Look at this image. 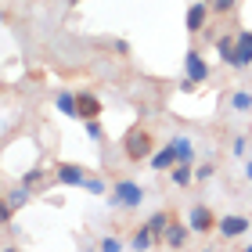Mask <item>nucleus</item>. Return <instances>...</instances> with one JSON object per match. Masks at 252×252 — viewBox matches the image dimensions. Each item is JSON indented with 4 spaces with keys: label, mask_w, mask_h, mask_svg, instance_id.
<instances>
[{
    "label": "nucleus",
    "mask_w": 252,
    "mask_h": 252,
    "mask_svg": "<svg viewBox=\"0 0 252 252\" xmlns=\"http://www.w3.org/2000/svg\"><path fill=\"white\" fill-rule=\"evenodd\" d=\"M54 177H58L65 188H83L87 184V169L72 166V162H58V166H54Z\"/></svg>",
    "instance_id": "39448f33"
},
{
    "label": "nucleus",
    "mask_w": 252,
    "mask_h": 252,
    "mask_svg": "<svg viewBox=\"0 0 252 252\" xmlns=\"http://www.w3.org/2000/svg\"><path fill=\"white\" fill-rule=\"evenodd\" d=\"M231 108L234 112H252V94L249 90H238V94L231 97Z\"/></svg>",
    "instance_id": "dca6fc26"
},
{
    "label": "nucleus",
    "mask_w": 252,
    "mask_h": 252,
    "mask_svg": "<svg viewBox=\"0 0 252 252\" xmlns=\"http://www.w3.org/2000/svg\"><path fill=\"white\" fill-rule=\"evenodd\" d=\"M252 227L249 216H220V223H216V231H220L223 238H242L245 231Z\"/></svg>",
    "instance_id": "6e6552de"
},
{
    "label": "nucleus",
    "mask_w": 252,
    "mask_h": 252,
    "mask_svg": "<svg viewBox=\"0 0 252 252\" xmlns=\"http://www.w3.org/2000/svg\"><path fill=\"white\" fill-rule=\"evenodd\" d=\"M116 209H137V205L144 202V188L137 184V180H119L116 188H112V198H108Z\"/></svg>",
    "instance_id": "f03ea898"
},
{
    "label": "nucleus",
    "mask_w": 252,
    "mask_h": 252,
    "mask_svg": "<svg viewBox=\"0 0 252 252\" xmlns=\"http://www.w3.org/2000/svg\"><path fill=\"white\" fill-rule=\"evenodd\" d=\"M72 4H79V0H72Z\"/></svg>",
    "instance_id": "a878e982"
},
{
    "label": "nucleus",
    "mask_w": 252,
    "mask_h": 252,
    "mask_svg": "<svg viewBox=\"0 0 252 252\" xmlns=\"http://www.w3.org/2000/svg\"><path fill=\"white\" fill-rule=\"evenodd\" d=\"M83 188H87L90 194H105V184H101L97 177H87V184H83Z\"/></svg>",
    "instance_id": "aec40b11"
},
{
    "label": "nucleus",
    "mask_w": 252,
    "mask_h": 252,
    "mask_svg": "<svg viewBox=\"0 0 252 252\" xmlns=\"http://www.w3.org/2000/svg\"><path fill=\"white\" fill-rule=\"evenodd\" d=\"M234 4H238V0H213V11H216V15H227V11H234Z\"/></svg>",
    "instance_id": "a211bd4d"
},
{
    "label": "nucleus",
    "mask_w": 252,
    "mask_h": 252,
    "mask_svg": "<svg viewBox=\"0 0 252 252\" xmlns=\"http://www.w3.org/2000/svg\"><path fill=\"white\" fill-rule=\"evenodd\" d=\"M184 72H188V83H205L209 79V65L198 51H188L184 54Z\"/></svg>",
    "instance_id": "20e7f679"
},
{
    "label": "nucleus",
    "mask_w": 252,
    "mask_h": 252,
    "mask_svg": "<svg viewBox=\"0 0 252 252\" xmlns=\"http://www.w3.org/2000/svg\"><path fill=\"white\" fill-rule=\"evenodd\" d=\"M76 119H97L101 116V97H94V94H90V90H79V94H76Z\"/></svg>",
    "instance_id": "423d86ee"
},
{
    "label": "nucleus",
    "mask_w": 252,
    "mask_h": 252,
    "mask_svg": "<svg viewBox=\"0 0 252 252\" xmlns=\"http://www.w3.org/2000/svg\"><path fill=\"white\" fill-rule=\"evenodd\" d=\"M191 180H194L191 162H177V166H173V184H177V188H188Z\"/></svg>",
    "instance_id": "f8f14e48"
},
{
    "label": "nucleus",
    "mask_w": 252,
    "mask_h": 252,
    "mask_svg": "<svg viewBox=\"0 0 252 252\" xmlns=\"http://www.w3.org/2000/svg\"><path fill=\"white\" fill-rule=\"evenodd\" d=\"M177 162H180V155H177V148H173V144L158 148V152L152 155V169H158V173H166V169H173Z\"/></svg>",
    "instance_id": "1a4fd4ad"
},
{
    "label": "nucleus",
    "mask_w": 252,
    "mask_h": 252,
    "mask_svg": "<svg viewBox=\"0 0 252 252\" xmlns=\"http://www.w3.org/2000/svg\"><path fill=\"white\" fill-rule=\"evenodd\" d=\"M169 223H173V216H169V213H155L152 220H148V227H152V234H155V238H158V234H166V231H169Z\"/></svg>",
    "instance_id": "4468645a"
},
{
    "label": "nucleus",
    "mask_w": 252,
    "mask_h": 252,
    "mask_svg": "<svg viewBox=\"0 0 252 252\" xmlns=\"http://www.w3.org/2000/svg\"><path fill=\"white\" fill-rule=\"evenodd\" d=\"M177 148V155H180V162H191L194 158V144H191V137H173V141H169Z\"/></svg>",
    "instance_id": "ddd939ff"
},
{
    "label": "nucleus",
    "mask_w": 252,
    "mask_h": 252,
    "mask_svg": "<svg viewBox=\"0 0 252 252\" xmlns=\"http://www.w3.org/2000/svg\"><path fill=\"white\" fill-rule=\"evenodd\" d=\"M205 4H213V0H205Z\"/></svg>",
    "instance_id": "393cba45"
},
{
    "label": "nucleus",
    "mask_w": 252,
    "mask_h": 252,
    "mask_svg": "<svg viewBox=\"0 0 252 252\" xmlns=\"http://www.w3.org/2000/svg\"><path fill=\"white\" fill-rule=\"evenodd\" d=\"M40 180H43V169H29V173L22 177V184H26V188H36Z\"/></svg>",
    "instance_id": "6ab92c4d"
},
{
    "label": "nucleus",
    "mask_w": 252,
    "mask_h": 252,
    "mask_svg": "<svg viewBox=\"0 0 252 252\" xmlns=\"http://www.w3.org/2000/svg\"><path fill=\"white\" fill-rule=\"evenodd\" d=\"M194 177H198V180H209V177H213V166H198V169H194Z\"/></svg>",
    "instance_id": "5701e85b"
},
{
    "label": "nucleus",
    "mask_w": 252,
    "mask_h": 252,
    "mask_svg": "<svg viewBox=\"0 0 252 252\" xmlns=\"http://www.w3.org/2000/svg\"><path fill=\"white\" fill-rule=\"evenodd\" d=\"M101 249H105V252H119L123 242H119V238H101Z\"/></svg>",
    "instance_id": "412c9836"
},
{
    "label": "nucleus",
    "mask_w": 252,
    "mask_h": 252,
    "mask_svg": "<svg viewBox=\"0 0 252 252\" xmlns=\"http://www.w3.org/2000/svg\"><path fill=\"white\" fill-rule=\"evenodd\" d=\"M87 137H90V141H101V137H105V130H101L97 119H87Z\"/></svg>",
    "instance_id": "f3484780"
},
{
    "label": "nucleus",
    "mask_w": 252,
    "mask_h": 252,
    "mask_svg": "<svg viewBox=\"0 0 252 252\" xmlns=\"http://www.w3.org/2000/svg\"><path fill=\"white\" fill-rule=\"evenodd\" d=\"M188 223H191V231H194V234H209V231H216V223H220V220L213 216L209 205H191Z\"/></svg>",
    "instance_id": "7ed1b4c3"
},
{
    "label": "nucleus",
    "mask_w": 252,
    "mask_h": 252,
    "mask_svg": "<svg viewBox=\"0 0 252 252\" xmlns=\"http://www.w3.org/2000/svg\"><path fill=\"white\" fill-rule=\"evenodd\" d=\"M123 155L130 158V162H144V158L155 155V137L144 130V126H133L130 133L123 137Z\"/></svg>",
    "instance_id": "f257e3e1"
},
{
    "label": "nucleus",
    "mask_w": 252,
    "mask_h": 252,
    "mask_svg": "<svg viewBox=\"0 0 252 252\" xmlns=\"http://www.w3.org/2000/svg\"><path fill=\"white\" fill-rule=\"evenodd\" d=\"M155 242H158V238L152 234V227H148V223H144V227H141V231H137V234H133V242H130V245H133V249H148V245H155Z\"/></svg>",
    "instance_id": "2eb2a0df"
},
{
    "label": "nucleus",
    "mask_w": 252,
    "mask_h": 252,
    "mask_svg": "<svg viewBox=\"0 0 252 252\" xmlns=\"http://www.w3.org/2000/svg\"><path fill=\"white\" fill-rule=\"evenodd\" d=\"M54 105H58V112H62V116H72L76 119V94H72V90H58V97H54Z\"/></svg>",
    "instance_id": "9b49d317"
},
{
    "label": "nucleus",
    "mask_w": 252,
    "mask_h": 252,
    "mask_svg": "<svg viewBox=\"0 0 252 252\" xmlns=\"http://www.w3.org/2000/svg\"><path fill=\"white\" fill-rule=\"evenodd\" d=\"M188 234H191V223H169L166 245H169V249H184V245H188Z\"/></svg>",
    "instance_id": "9d476101"
},
{
    "label": "nucleus",
    "mask_w": 252,
    "mask_h": 252,
    "mask_svg": "<svg viewBox=\"0 0 252 252\" xmlns=\"http://www.w3.org/2000/svg\"><path fill=\"white\" fill-rule=\"evenodd\" d=\"M245 177H249V180H252V162H245Z\"/></svg>",
    "instance_id": "b1692460"
},
{
    "label": "nucleus",
    "mask_w": 252,
    "mask_h": 252,
    "mask_svg": "<svg viewBox=\"0 0 252 252\" xmlns=\"http://www.w3.org/2000/svg\"><path fill=\"white\" fill-rule=\"evenodd\" d=\"M245 148H249V141H245V137H234L231 152H234V155H245Z\"/></svg>",
    "instance_id": "4be33fe9"
},
{
    "label": "nucleus",
    "mask_w": 252,
    "mask_h": 252,
    "mask_svg": "<svg viewBox=\"0 0 252 252\" xmlns=\"http://www.w3.org/2000/svg\"><path fill=\"white\" fill-rule=\"evenodd\" d=\"M209 4L205 0H194V4L188 7V18H184V26H188V32H202L205 29V22H209Z\"/></svg>",
    "instance_id": "0eeeda50"
}]
</instances>
